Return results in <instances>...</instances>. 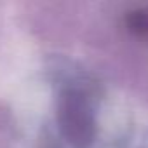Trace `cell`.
Wrapping results in <instances>:
<instances>
[{
  "mask_svg": "<svg viewBox=\"0 0 148 148\" xmlns=\"http://www.w3.org/2000/svg\"><path fill=\"white\" fill-rule=\"evenodd\" d=\"M38 84L37 148H129V112L96 73L54 59Z\"/></svg>",
  "mask_w": 148,
  "mask_h": 148,
  "instance_id": "cell-1",
  "label": "cell"
},
{
  "mask_svg": "<svg viewBox=\"0 0 148 148\" xmlns=\"http://www.w3.org/2000/svg\"><path fill=\"white\" fill-rule=\"evenodd\" d=\"M141 148H148V136L145 138V141H143V146H141Z\"/></svg>",
  "mask_w": 148,
  "mask_h": 148,
  "instance_id": "cell-2",
  "label": "cell"
}]
</instances>
